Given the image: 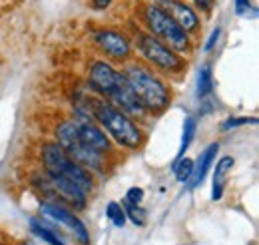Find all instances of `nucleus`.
I'll return each mask as SVG.
<instances>
[{"instance_id": "1", "label": "nucleus", "mask_w": 259, "mask_h": 245, "mask_svg": "<svg viewBox=\"0 0 259 245\" xmlns=\"http://www.w3.org/2000/svg\"><path fill=\"white\" fill-rule=\"evenodd\" d=\"M88 106H90L88 112L92 114V120L102 130H106V134L112 136L118 142V146L128 150H138L142 146L144 142L142 130L128 114H124L122 110H118L106 100H90Z\"/></svg>"}, {"instance_id": "2", "label": "nucleus", "mask_w": 259, "mask_h": 245, "mask_svg": "<svg viewBox=\"0 0 259 245\" xmlns=\"http://www.w3.org/2000/svg\"><path fill=\"white\" fill-rule=\"evenodd\" d=\"M122 74L128 80L132 92L136 94V98L142 102V106L148 112H163L169 106V102H171L169 88L148 66L132 62V64L124 66Z\"/></svg>"}, {"instance_id": "3", "label": "nucleus", "mask_w": 259, "mask_h": 245, "mask_svg": "<svg viewBox=\"0 0 259 245\" xmlns=\"http://www.w3.org/2000/svg\"><path fill=\"white\" fill-rule=\"evenodd\" d=\"M140 18L144 22V26L148 28L152 36H156L158 40H162L165 46H169L171 50H176L178 54L190 52L192 50V40L190 34L184 30L158 2H148L140 8Z\"/></svg>"}, {"instance_id": "4", "label": "nucleus", "mask_w": 259, "mask_h": 245, "mask_svg": "<svg viewBox=\"0 0 259 245\" xmlns=\"http://www.w3.org/2000/svg\"><path fill=\"white\" fill-rule=\"evenodd\" d=\"M42 166H44V172L50 174V176H58V178H66L70 182L78 185L82 191L90 193L94 189V180H92V174L82 168L78 161H74L68 153L62 150L60 144H44L42 146Z\"/></svg>"}, {"instance_id": "5", "label": "nucleus", "mask_w": 259, "mask_h": 245, "mask_svg": "<svg viewBox=\"0 0 259 245\" xmlns=\"http://www.w3.org/2000/svg\"><path fill=\"white\" fill-rule=\"evenodd\" d=\"M56 144L62 146L74 161H78L82 168H86L90 174H102L106 170V153H100L92 150L90 146H86L80 138H78V126L74 120H64L58 124L56 128Z\"/></svg>"}, {"instance_id": "6", "label": "nucleus", "mask_w": 259, "mask_h": 245, "mask_svg": "<svg viewBox=\"0 0 259 245\" xmlns=\"http://www.w3.org/2000/svg\"><path fill=\"white\" fill-rule=\"evenodd\" d=\"M136 48L144 56V60L162 72L180 74L186 68V60L182 58V54H178L176 50L165 46L162 40H158L150 32L136 30Z\"/></svg>"}, {"instance_id": "7", "label": "nucleus", "mask_w": 259, "mask_h": 245, "mask_svg": "<svg viewBox=\"0 0 259 245\" xmlns=\"http://www.w3.org/2000/svg\"><path fill=\"white\" fill-rule=\"evenodd\" d=\"M34 185L44 191L50 201H58V203H68L74 208H84L86 206V191H82L78 185L66 178L58 176H50V174H42V176H34Z\"/></svg>"}, {"instance_id": "8", "label": "nucleus", "mask_w": 259, "mask_h": 245, "mask_svg": "<svg viewBox=\"0 0 259 245\" xmlns=\"http://www.w3.org/2000/svg\"><path fill=\"white\" fill-rule=\"evenodd\" d=\"M40 212L46 215L48 219H52V221L64 225L68 231L74 233V237L82 245L90 243V233H88L86 225L82 223L80 217H76V215L72 214L64 203H58V201H44V203L40 206Z\"/></svg>"}, {"instance_id": "9", "label": "nucleus", "mask_w": 259, "mask_h": 245, "mask_svg": "<svg viewBox=\"0 0 259 245\" xmlns=\"http://www.w3.org/2000/svg\"><path fill=\"white\" fill-rule=\"evenodd\" d=\"M96 46L106 54L110 56L112 60L124 62L130 58L132 54V44L130 40L122 34V32L116 30H96L92 34Z\"/></svg>"}, {"instance_id": "10", "label": "nucleus", "mask_w": 259, "mask_h": 245, "mask_svg": "<svg viewBox=\"0 0 259 245\" xmlns=\"http://www.w3.org/2000/svg\"><path fill=\"white\" fill-rule=\"evenodd\" d=\"M120 74L116 68H112L108 62L96 60L90 66V72H88V86L94 90L96 94H100L102 98H110V94L114 92V88L118 86V80H120Z\"/></svg>"}, {"instance_id": "11", "label": "nucleus", "mask_w": 259, "mask_h": 245, "mask_svg": "<svg viewBox=\"0 0 259 245\" xmlns=\"http://www.w3.org/2000/svg\"><path fill=\"white\" fill-rule=\"evenodd\" d=\"M106 102H110L112 106H116L118 110H122V112L128 114V116H138V118H142V116L148 114V110L142 106V102L136 98V94L132 92V88H130L128 80L124 78V74H120L118 86L114 88V92L110 94V98H108Z\"/></svg>"}, {"instance_id": "12", "label": "nucleus", "mask_w": 259, "mask_h": 245, "mask_svg": "<svg viewBox=\"0 0 259 245\" xmlns=\"http://www.w3.org/2000/svg\"><path fill=\"white\" fill-rule=\"evenodd\" d=\"M158 4L188 34H195L199 30L201 20H199L197 12L194 10V6H190L188 2H184V0H158Z\"/></svg>"}, {"instance_id": "13", "label": "nucleus", "mask_w": 259, "mask_h": 245, "mask_svg": "<svg viewBox=\"0 0 259 245\" xmlns=\"http://www.w3.org/2000/svg\"><path fill=\"white\" fill-rule=\"evenodd\" d=\"M218 152H220V144H209L203 152L199 153L197 161H194V172H192V182H190V187H195L199 182H203L209 166L215 161L218 157Z\"/></svg>"}, {"instance_id": "14", "label": "nucleus", "mask_w": 259, "mask_h": 245, "mask_svg": "<svg viewBox=\"0 0 259 245\" xmlns=\"http://www.w3.org/2000/svg\"><path fill=\"white\" fill-rule=\"evenodd\" d=\"M233 161H235V159H233L231 155H224V157L218 161V166H215V172H213V191H211V199H213V201L222 199V195H224L227 174L231 172Z\"/></svg>"}, {"instance_id": "15", "label": "nucleus", "mask_w": 259, "mask_h": 245, "mask_svg": "<svg viewBox=\"0 0 259 245\" xmlns=\"http://www.w3.org/2000/svg\"><path fill=\"white\" fill-rule=\"evenodd\" d=\"M192 172H194V161L190 157H178V161L174 164V174H176V180L180 184H188L190 178H192Z\"/></svg>"}, {"instance_id": "16", "label": "nucleus", "mask_w": 259, "mask_h": 245, "mask_svg": "<svg viewBox=\"0 0 259 245\" xmlns=\"http://www.w3.org/2000/svg\"><path fill=\"white\" fill-rule=\"evenodd\" d=\"M30 227H32V231L42 239V241H46L48 245H64V241L54 233V231H50L48 227H44V223H40L38 219H30Z\"/></svg>"}, {"instance_id": "17", "label": "nucleus", "mask_w": 259, "mask_h": 245, "mask_svg": "<svg viewBox=\"0 0 259 245\" xmlns=\"http://www.w3.org/2000/svg\"><path fill=\"white\" fill-rule=\"evenodd\" d=\"M213 88V80H211V70L209 66H201L199 74H197V96L205 98Z\"/></svg>"}, {"instance_id": "18", "label": "nucleus", "mask_w": 259, "mask_h": 245, "mask_svg": "<svg viewBox=\"0 0 259 245\" xmlns=\"http://www.w3.org/2000/svg\"><path fill=\"white\" fill-rule=\"evenodd\" d=\"M106 217L116 225V227H124L126 225V212L122 208V203L118 201H110L106 208Z\"/></svg>"}, {"instance_id": "19", "label": "nucleus", "mask_w": 259, "mask_h": 245, "mask_svg": "<svg viewBox=\"0 0 259 245\" xmlns=\"http://www.w3.org/2000/svg\"><path fill=\"white\" fill-rule=\"evenodd\" d=\"M195 128H197V124L195 120L190 116V118H186V122H184V136H182V146H180V155L178 157H182L186 150L190 148V144H192V140H194L195 136Z\"/></svg>"}, {"instance_id": "20", "label": "nucleus", "mask_w": 259, "mask_h": 245, "mask_svg": "<svg viewBox=\"0 0 259 245\" xmlns=\"http://www.w3.org/2000/svg\"><path fill=\"white\" fill-rule=\"evenodd\" d=\"M124 212H126V217L132 219V223L134 225H138V227H142L144 223H146V212L140 208V206H136V203H130V201H124Z\"/></svg>"}, {"instance_id": "21", "label": "nucleus", "mask_w": 259, "mask_h": 245, "mask_svg": "<svg viewBox=\"0 0 259 245\" xmlns=\"http://www.w3.org/2000/svg\"><path fill=\"white\" fill-rule=\"evenodd\" d=\"M255 118H227L226 122L222 124V130L229 132V130H235V128H241V126H247V124H255Z\"/></svg>"}, {"instance_id": "22", "label": "nucleus", "mask_w": 259, "mask_h": 245, "mask_svg": "<svg viewBox=\"0 0 259 245\" xmlns=\"http://www.w3.org/2000/svg\"><path fill=\"white\" fill-rule=\"evenodd\" d=\"M142 199H144V189H142V187H130L128 193H126V201L140 206Z\"/></svg>"}, {"instance_id": "23", "label": "nucleus", "mask_w": 259, "mask_h": 245, "mask_svg": "<svg viewBox=\"0 0 259 245\" xmlns=\"http://www.w3.org/2000/svg\"><path fill=\"white\" fill-rule=\"evenodd\" d=\"M233 8H235V14H237V16H243V14L249 12L251 2H249V0H233Z\"/></svg>"}, {"instance_id": "24", "label": "nucleus", "mask_w": 259, "mask_h": 245, "mask_svg": "<svg viewBox=\"0 0 259 245\" xmlns=\"http://www.w3.org/2000/svg\"><path fill=\"white\" fill-rule=\"evenodd\" d=\"M220 34H222V28H215V30L211 32V36L207 38V42H205V52H211L213 50V46L218 44V40H220Z\"/></svg>"}, {"instance_id": "25", "label": "nucleus", "mask_w": 259, "mask_h": 245, "mask_svg": "<svg viewBox=\"0 0 259 245\" xmlns=\"http://www.w3.org/2000/svg\"><path fill=\"white\" fill-rule=\"evenodd\" d=\"M192 2H194L195 8H199L201 12H209L213 8V4H215V0H192Z\"/></svg>"}, {"instance_id": "26", "label": "nucleus", "mask_w": 259, "mask_h": 245, "mask_svg": "<svg viewBox=\"0 0 259 245\" xmlns=\"http://www.w3.org/2000/svg\"><path fill=\"white\" fill-rule=\"evenodd\" d=\"M112 4V0H92V6L98 8V10H104V8H108Z\"/></svg>"}, {"instance_id": "27", "label": "nucleus", "mask_w": 259, "mask_h": 245, "mask_svg": "<svg viewBox=\"0 0 259 245\" xmlns=\"http://www.w3.org/2000/svg\"><path fill=\"white\" fill-rule=\"evenodd\" d=\"M20 245H34V243H28V241H22Z\"/></svg>"}, {"instance_id": "28", "label": "nucleus", "mask_w": 259, "mask_h": 245, "mask_svg": "<svg viewBox=\"0 0 259 245\" xmlns=\"http://www.w3.org/2000/svg\"><path fill=\"white\" fill-rule=\"evenodd\" d=\"M0 245H2V243H0Z\"/></svg>"}]
</instances>
